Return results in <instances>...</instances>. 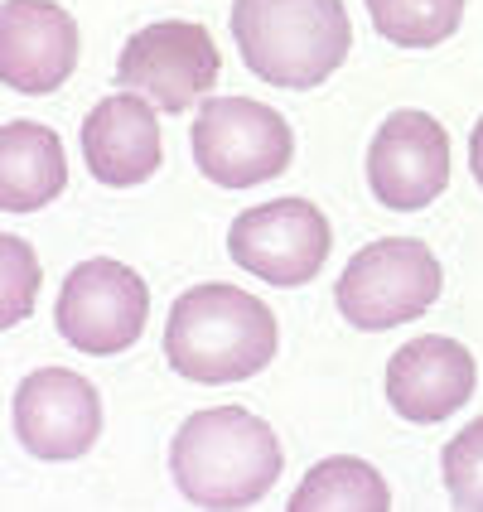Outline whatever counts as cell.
Returning a JSON list of instances; mask_svg holds the SVG:
<instances>
[{
    "mask_svg": "<svg viewBox=\"0 0 483 512\" xmlns=\"http://www.w3.org/2000/svg\"><path fill=\"white\" fill-rule=\"evenodd\" d=\"M281 464L276 430L242 406L194 411L170 445V474L194 508H252L276 488Z\"/></svg>",
    "mask_w": 483,
    "mask_h": 512,
    "instance_id": "cell-1",
    "label": "cell"
},
{
    "mask_svg": "<svg viewBox=\"0 0 483 512\" xmlns=\"http://www.w3.org/2000/svg\"><path fill=\"white\" fill-rule=\"evenodd\" d=\"M276 314L237 285H194L174 300L165 324V358L184 382L228 387L247 382L276 358Z\"/></svg>",
    "mask_w": 483,
    "mask_h": 512,
    "instance_id": "cell-2",
    "label": "cell"
},
{
    "mask_svg": "<svg viewBox=\"0 0 483 512\" xmlns=\"http://www.w3.org/2000/svg\"><path fill=\"white\" fill-rule=\"evenodd\" d=\"M232 39L261 83L305 92L339 73L353 25L343 0H232Z\"/></svg>",
    "mask_w": 483,
    "mask_h": 512,
    "instance_id": "cell-3",
    "label": "cell"
},
{
    "mask_svg": "<svg viewBox=\"0 0 483 512\" xmlns=\"http://www.w3.org/2000/svg\"><path fill=\"white\" fill-rule=\"evenodd\" d=\"M440 285V261L421 237H382L343 266L334 305L353 329L382 334L426 314L440 300Z\"/></svg>",
    "mask_w": 483,
    "mask_h": 512,
    "instance_id": "cell-4",
    "label": "cell"
},
{
    "mask_svg": "<svg viewBox=\"0 0 483 512\" xmlns=\"http://www.w3.org/2000/svg\"><path fill=\"white\" fill-rule=\"evenodd\" d=\"M194 165L223 189H256L290 170L295 136L285 116L252 97H213L194 116Z\"/></svg>",
    "mask_w": 483,
    "mask_h": 512,
    "instance_id": "cell-5",
    "label": "cell"
},
{
    "mask_svg": "<svg viewBox=\"0 0 483 512\" xmlns=\"http://www.w3.org/2000/svg\"><path fill=\"white\" fill-rule=\"evenodd\" d=\"M145 314H150V290L141 271L121 266L112 256H92L68 271L54 319L68 348L112 358L145 334Z\"/></svg>",
    "mask_w": 483,
    "mask_h": 512,
    "instance_id": "cell-6",
    "label": "cell"
},
{
    "mask_svg": "<svg viewBox=\"0 0 483 512\" xmlns=\"http://www.w3.org/2000/svg\"><path fill=\"white\" fill-rule=\"evenodd\" d=\"M223 78V54L213 34L194 20H160L126 39L116 58V83L126 92H141L160 112L194 107L208 87Z\"/></svg>",
    "mask_w": 483,
    "mask_h": 512,
    "instance_id": "cell-7",
    "label": "cell"
},
{
    "mask_svg": "<svg viewBox=\"0 0 483 512\" xmlns=\"http://www.w3.org/2000/svg\"><path fill=\"white\" fill-rule=\"evenodd\" d=\"M329 247H334L329 218L310 199H276L261 203V208H247L228 232L232 261L247 276L281 285V290L310 285L324 271Z\"/></svg>",
    "mask_w": 483,
    "mask_h": 512,
    "instance_id": "cell-8",
    "label": "cell"
},
{
    "mask_svg": "<svg viewBox=\"0 0 483 512\" xmlns=\"http://www.w3.org/2000/svg\"><path fill=\"white\" fill-rule=\"evenodd\" d=\"M368 184L377 203L416 213L450 189V136L426 112H392L368 150Z\"/></svg>",
    "mask_w": 483,
    "mask_h": 512,
    "instance_id": "cell-9",
    "label": "cell"
},
{
    "mask_svg": "<svg viewBox=\"0 0 483 512\" xmlns=\"http://www.w3.org/2000/svg\"><path fill=\"white\" fill-rule=\"evenodd\" d=\"M15 435L34 459H78L102 435L97 387L68 368L29 372L15 392Z\"/></svg>",
    "mask_w": 483,
    "mask_h": 512,
    "instance_id": "cell-10",
    "label": "cell"
},
{
    "mask_svg": "<svg viewBox=\"0 0 483 512\" xmlns=\"http://www.w3.org/2000/svg\"><path fill=\"white\" fill-rule=\"evenodd\" d=\"M78 68V20L54 0L0 5V78L15 92L44 97Z\"/></svg>",
    "mask_w": 483,
    "mask_h": 512,
    "instance_id": "cell-11",
    "label": "cell"
},
{
    "mask_svg": "<svg viewBox=\"0 0 483 512\" xmlns=\"http://www.w3.org/2000/svg\"><path fill=\"white\" fill-rule=\"evenodd\" d=\"M474 353L464 343L445 339V334H426V339L401 343L387 363V401L392 411L416 421V426H435L450 421L464 401L474 397Z\"/></svg>",
    "mask_w": 483,
    "mask_h": 512,
    "instance_id": "cell-12",
    "label": "cell"
},
{
    "mask_svg": "<svg viewBox=\"0 0 483 512\" xmlns=\"http://www.w3.org/2000/svg\"><path fill=\"white\" fill-rule=\"evenodd\" d=\"M87 170L107 189H136L160 170V121L141 92L102 97L83 121Z\"/></svg>",
    "mask_w": 483,
    "mask_h": 512,
    "instance_id": "cell-13",
    "label": "cell"
},
{
    "mask_svg": "<svg viewBox=\"0 0 483 512\" xmlns=\"http://www.w3.org/2000/svg\"><path fill=\"white\" fill-rule=\"evenodd\" d=\"M68 189V155L49 126L5 121L0 131V208L39 213Z\"/></svg>",
    "mask_w": 483,
    "mask_h": 512,
    "instance_id": "cell-14",
    "label": "cell"
},
{
    "mask_svg": "<svg viewBox=\"0 0 483 512\" xmlns=\"http://www.w3.org/2000/svg\"><path fill=\"white\" fill-rule=\"evenodd\" d=\"M290 512H387L392 508V488L382 484V474L368 459L334 455L314 464L300 479L295 498L285 503Z\"/></svg>",
    "mask_w": 483,
    "mask_h": 512,
    "instance_id": "cell-15",
    "label": "cell"
},
{
    "mask_svg": "<svg viewBox=\"0 0 483 512\" xmlns=\"http://www.w3.org/2000/svg\"><path fill=\"white\" fill-rule=\"evenodd\" d=\"M372 29L397 49H435L464 20V0H368Z\"/></svg>",
    "mask_w": 483,
    "mask_h": 512,
    "instance_id": "cell-16",
    "label": "cell"
},
{
    "mask_svg": "<svg viewBox=\"0 0 483 512\" xmlns=\"http://www.w3.org/2000/svg\"><path fill=\"white\" fill-rule=\"evenodd\" d=\"M440 464H445V493L455 498V508L483 512V416L445 445Z\"/></svg>",
    "mask_w": 483,
    "mask_h": 512,
    "instance_id": "cell-17",
    "label": "cell"
},
{
    "mask_svg": "<svg viewBox=\"0 0 483 512\" xmlns=\"http://www.w3.org/2000/svg\"><path fill=\"white\" fill-rule=\"evenodd\" d=\"M0 256H5V329L10 324H20L29 310H34V295H39V281H44V271H39V256L29 242L20 237H0Z\"/></svg>",
    "mask_w": 483,
    "mask_h": 512,
    "instance_id": "cell-18",
    "label": "cell"
},
{
    "mask_svg": "<svg viewBox=\"0 0 483 512\" xmlns=\"http://www.w3.org/2000/svg\"><path fill=\"white\" fill-rule=\"evenodd\" d=\"M469 165H474V179L483 184V116H479V126H474V136H469Z\"/></svg>",
    "mask_w": 483,
    "mask_h": 512,
    "instance_id": "cell-19",
    "label": "cell"
}]
</instances>
